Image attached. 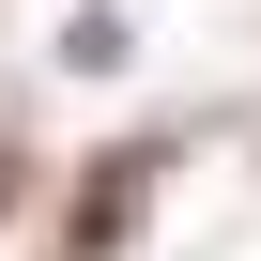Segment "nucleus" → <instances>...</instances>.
<instances>
[{
    "label": "nucleus",
    "instance_id": "f257e3e1",
    "mask_svg": "<svg viewBox=\"0 0 261 261\" xmlns=\"http://www.w3.org/2000/svg\"><path fill=\"white\" fill-rule=\"evenodd\" d=\"M123 215H139V169H123V154H108V169H92V200H77V246H108Z\"/></svg>",
    "mask_w": 261,
    "mask_h": 261
},
{
    "label": "nucleus",
    "instance_id": "f03ea898",
    "mask_svg": "<svg viewBox=\"0 0 261 261\" xmlns=\"http://www.w3.org/2000/svg\"><path fill=\"white\" fill-rule=\"evenodd\" d=\"M0 200H16V154H0Z\"/></svg>",
    "mask_w": 261,
    "mask_h": 261
}]
</instances>
